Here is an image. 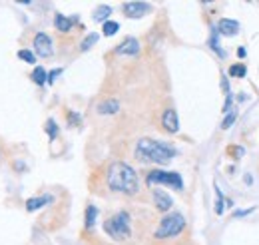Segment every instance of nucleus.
<instances>
[{"mask_svg": "<svg viewBox=\"0 0 259 245\" xmlns=\"http://www.w3.org/2000/svg\"><path fill=\"white\" fill-rule=\"evenodd\" d=\"M237 120V112H229L226 118H224V122H222V130H229L233 124Z\"/></svg>", "mask_w": 259, "mask_h": 245, "instance_id": "393cba45", "label": "nucleus"}, {"mask_svg": "<svg viewBox=\"0 0 259 245\" xmlns=\"http://www.w3.org/2000/svg\"><path fill=\"white\" fill-rule=\"evenodd\" d=\"M118 112H120V102L114 100V98L104 100V102L98 104V114H102V116H114Z\"/></svg>", "mask_w": 259, "mask_h": 245, "instance_id": "4468645a", "label": "nucleus"}, {"mask_svg": "<svg viewBox=\"0 0 259 245\" xmlns=\"http://www.w3.org/2000/svg\"><path fill=\"white\" fill-rule=\"evenodd\" d=\"M255 212V208H249V210H239V212H233V219L235 217H245V215H251Z\"/></svg>", "mask_w": 259, "mask_h": 245, "instance_id": "bb28decb", "label": "nucleus"}, {"mask_svg": "<svg viewBox=\"0 0 259 245\" xmlns=\"http://www.w3.org/2000/svg\"><path fill=\"white\" fill-rule=\"evenodd\" d=\"M231 152L235 153V155H233V157H241V155H243V153H245V150H243V148H241V146H233V148H231Z\"/></svg>", "mask_w": 259, "mask_h": 245, "instance_id": "7c9ffc66", "label": "nucleus"}, {"mask_svg": "<svg viewBox=\"0 0 259 245\" xmlns=\"http://www.w3.org/2000/svg\"><path fill=\"white\" fill-rule=\"evenodd\" d=\"M98 38H100V34H96V32H92V34H88L84 40H82V44H80V50L82 52H86V50H90L94 44L98 42Z\"/></svg>", "mask_w": 259, "mask_h": 245, "instance_id": "4be33fe9", "label": "nucleus"}, {"mask_svg": "<svg viewBox=\"0 0 259 245\" xmlns=\"http://www.w3.org/2000/svg\"><path fill=\"white\" fill-rule=\"evenodd\" d=\"M54 201V197L52 195H38V197H30V199H26V212H38V210H42L46 203H52Z\"/></svg>", "mask_w": 259, "mask_h": 245, "instance_id": "ddd939ff", "label": "nucleus"}, {"mask_svg": "<svg viewBox=\"0 0 259 245\" xmlns=\"http://www.w3.org/2000/svg\"><path fill=\"white\" fill-rule=\"evenodd\" d=\"M110 14H112V8L108 6V4H102V6H98L96 10H94V14H92V18L96 20V22H108V18H110Z\"/></svg>", "mask_w": 259, "mask_h": 245, "instance_id": "dca6fc26", "label": "nucleus"}, {"mask_svg": "<svg viewBox=\"0 0 259 245\" xmlns=\"http://www.w3.org/2000/svg\"><path fill=\"white\" fill-rule=\"evenodd\" d=\"M60 74H62V68H54V70H50V72H48V84H54V80H56Z\"/></svg>", "mask_w": 259, "mask_h": 245, "instance_id": "a878e982", "label": "nucleus"}, {"mask_svg": "<svg viewBox=\"0 0 259 245\" xmlns=\"http://www.w3.org/2000/svg\"><path fill=\"white\" fill-rule=\"evenodd\" d=\"M222 88H224V94H226V96L231 94V90H229V82H227L226 76H222Z\"/></svg>", "mask_w": 259, "mask_h": 245, "instance_id": "c756f323", "label": "nucleus"}, {"mask_svg": "<svg viewBox=\"0 0 259 245\" xmlns=\"http://www.w3.org/2000/svg\"><path fill=\"white\" fill-rule=\"evenodd\" d=\"M184 229H186V217L178 214V212H174V214L163 215L154 237L156 239H171V237H178Z\"/></svg>", "mask_w": 259, "mask_h": 245, "instance_id": "7ed1b4c3", "label": "nucleus"}, {"mask_svg": "<svg viewBox=\"0 0 259 245\" xmlns=\"http://www.w3.org/2000/svg\"><path fill=\"white\" fill-rule=\"evenodd\" d=\"M30 78H32L34 84H38V86L48 84V72H46L42 66H36V68H34L32 74H30Z\"/></svg>", "mask_w": 259, "mask_h": 245, "instance_id": "2eb2a0df", "label": "nucleus"}, {"mask_svg": "<svg viewBox=\"0 0 259 245\" xmlns=\"http://www.w3.org/2000/svg\"><path fill=\"white\" fill-rule=\"evenodd\" d=\"M74 22H78L76 16H64L62 12H56L54 14V26H56V30L62 32V34L72 30L74 28Z\"/></svg>", "mask_w": 259, "mask_h": 245, "instance_id": "9b49d317", "label": "nucleus"}, {"mask_svg": "<svg viewBox=\"0 0 259 245\" xmlns=\"http://www.w3.org/2000/svg\"><path fill=\"white\" fill-rule=\"evenodd\" d=\"M122 12H124V16H128V18H142V16H146L148 12H152V4L140 2V0L126 2V4L122 6Z\"/></svg>", "mask_w": 259, "mask_h": 245, "instance_id": "0eeeda50", "label": "nucleus"}, {"mask_svg": "<svg viewBox=\"0 0 259 245\" xmlns=\"http://www.w3.org/2000/svg\"><path fill=\"white\" fill-rule=\"evenodd\" d=\"M68 122L72 124V126L80 124V114H76V112H68Z\"/></svg>", "mask_w": 259, "mask_h": 245, "instance_id": "cd10ccee", "label": "nucleus"}, {"mask_svg": "<svg viewBox=\"0 0 259 245\" xmlns=\"http://www.w3.org/2000/svg\"><path fill=\"white\" fill-rule=\"evenodd\" d=\"M96 219H98V208L94 203H90L88 208H86V219H84V223H86V229H94V225H96Z\"/></svg>", "mask_w": 259, "mask_h": 245, "instance_id": "f3484780", "label": "nucleus"}, {"mask_svg": "<svg viewBox=\"0 0 259 245\" xmlns=\"http://www.w3.org/2000/svg\"><path fill=\"white\" fill-rule=\"evenodd\" d=\"M245 54H247L245 48H237V56H239V58H245Z\"/></svg>", "mask_w": 259, "mask_h": 245, "instance_id": "473e14b6", "label": "nucleus"}, {"mask_svg": "<svg viewBox=\"0 0 259 245\" xmlns=\"http://www.w3.org/2000/svg\"><path fill=\"white\" fill-rule=\"evenodd\" d=\"M209 48L220 56V58H226V50L220 46V40H218V30H215V26L211 28V38H209Z\"/></svg>", "mask_w": 259, "mask_h": 245, "instance_id": "a211bd4d", "label": "nucleus"}, {"mask_svg": "<svg viewBox=\"0 0 259 245\" xmlns=\"http://www.w3.org/2000/svg\"><path fill=\"white\" fill-rule=\"evenodd\" d=\"M231 104H233V96L229 94V96H226V104H224V112H226V114H229V110H231Z\"/></svg>", "mask_w": 259, "mask_h": 245, "instance_id": "c85d7f7f", "label": "nucleus"}, {"mask_svg": "<svg viewBox=\"0 0 259 245\" xmlns=\"http://www.w3.org/2000/svg\"><path fill=\"white\" fill-rule=\"evenodd\" d=\"M106 182H108V187L112 191H118V193H124V195H136L140 191L138 172L126 161H114L108 168Z\"/></svg>", "mask_w": 259, "mask_h": 245, "instance_id": "f257e3e1", "label": "nucleus"}, {"mask_svg": "<svg viewBox=\"0 0 259 245\" xmlns=\"http://www.w3.org/2000/svg\"><path fill=\"white\" fill-rule=\"evenodd\" d=\"M118 56H138L140 54V40H136V38H126L122 44H118L116 46V50H114Z\"/></svg>", "mask_w": 259, "mask_h": 245, "instance_id": "6e6552de", "label": "nucleus"}, {"mask_svg": "<svg viewBox=\"0 0 259 245\" xmlns=\"http://www.w3.org/2000/svg\"><path fill=\"white\" fill-rule=\"evenodd\" d=\"M34 44V54H38L40 58H50L54 54V44L52 38L46 32H38L32 40Z\"/></svg>", "mask_w": 259, "mask_h": 245, "instance_id": "423d86ee", "label": "nucleus"}, {"mask_svg": "<svg viewBox=\"0 0 259 245\" xmlns=\"http://www.w3.org/2000/svg\"><path fill=\"white\" fill-rule=\"evenodd\" d=\"M18 58L24 60L26 64H36V54H34L32 50H26V48H20L18 50Z\"/></svg>", "mask_w": 259, "mask_h": 245, "instance_id": "b1692460", "label": "nucleus"}, {"mask_svg": "<svg viewBox=\"0 0 259 245\" xmlns=\"http://www.w3.org/2000/svg\"><path fill=\"white\" fill-rule=\"evenodd\" d=\"M176 150L167 144H163L160 140H152V138H142L136 144V157L140 161L146 164H158V166H165L174 159Z\"/></svg>", "mask_w": 259, "mask_h": 245, "instance_id": "f03ea898", "label": "nucleus"}, {"mask_svg": "<svg viewBox=\"0 0 259 245\" xmlns=\"http://www.w3.org/2000/svg\"><path fill=\"white\" fill-rule=\"evenodd\" d=\"M213 187H215V214L224 215V210H226V197H224V193H222V189H220L218 185H213Z\"/></svg>", "mask_w": 259, "mask_h": 245, "instance_id": "aec40b11", "label": "nucleus"}, {"mask_svg": "<svg viewBox=\"0 0 259 245\" xmlns=\"http://www.w3.org/2000/svg\"><path fill=\"white\" fill-rule=\"evenodd\" d=\"M118 30H120V24H118V22H114V20H108V22H104V24H102V34H104L106 38H110V36L118 34Z\"/></svg>", "mask_w": 259, "mask_h": 245, "instance_id": "412c9836", "label": "nucleus"}, {"mask_svg": "<svg viewBox=\"0 0 259 245\" xmlns=\"http://www.w3.org/2000/svg\"><path fill=\"white\" fill-rule=\"evenodd\" d=\"M104 231L116 239V241H124L132 235V227H130V214L128 212H118L112 215L110 219L104 221Z\"/></svg>", "mask_w": 259, "mask_h": 245, "instance_id": "20e7f679", "label": "nucleus"}, {"mask_svg": "<svg viewBox=\"0 0 259 245\" xmlns=\"http://www.w3.org/2000/svg\"><path fill=\"white\" fill-rule=\"evenodd\" d=\"M215 30H218V34H222V36H235L239 32V22L237 20H231V18H222L218 22Z\"/></svg>", "mask_w": 259, "mask_h": 245, "instance_id": "f8f14e48", "label": "nucleus"}, {"mask_svg": "<svg viewBox=\"0 0 259 245\" xmlns=\"http://www.w3.org/2000/svg\"><path fill=\"white\" fill-rule=\"evenodd\" d=\"M152 197H154V206H156V210L158 212H169L171 210V206H174V199L163 191V189H154L152 191Z\"/></svg>", "mask_w": 259, "mask_h": 245, "instance_id": "9d476101", "label": "nucleus"}, {"mask_svg": "<svg viewBox=\"0 0 259 245\" xmlns=\"http://www.w3.org/2000/svg\"><path fill=\"white\" fill-rule=\"evenodd\" d=\"M227 76H231V78H245L247 76V66L245 64H231L229 66V70H227Z\"/></svg>", "mask_w": 259, "mask_h": 245, "instance_id": "6ab92c4d", "label": "nucleus"}, {"mask_svg": "<svg viewBox=\"0 0 259 245\" xmlns=\"http://www.w3.org/2000/svg\"><path fill=\"white\" fill-rule=\"evenodd\" d=\"M146 184L150 185V187H154V185H169V187H174V189H178V191L184 189V180H182V176H180L178 172L154 170V172H150V174L146 176Z\"/></svg>", "mask_w": 259, "mask_h": 245, "instance_id": "39448f33", "label": "nucleus"}, {"mask_svg": "<svg viewBox=\"0 0 259 245\" xmlns=\"http://www.w3.org/2000/svg\"><path fill=\"white\" fill-rule=\"evenodd\" d=\"M44 128H46V134H48V138H50V140H56V138H58L60 130H58V124L54 122L52 118H50V120H46V126H44Z\"/></svg>", "mask_w": 259, "mask_h": 245, "instance_id": "5701e85b", "label": "nucleus"}, {"mask_svg": "<svg viewBox=\"0 0 259 245\" xmlns=\"http://www.w3.org/2000/svg\"><path fill=\"white\" fill-rule=\"evenodd\" d=\"M162 126L167 134H178V130H180V118H178V112L174 108H167L163 112Z\"/></svg>", "mask_w": 259, "mask_h": 245, "instance_id": "1a4fd4ad", "label": "nucleus"}, {"mask_svg": "<svg viewBox=\"0 0 259 245\" xmlns=\"http://www.w3.org/2000/svg\"><path fill=\"white\" fill-rule=\"evenodd\" d=\"M243 182H245L247 185H251V184H253V178H251L249 174H245V176H243Z\"/></svg>", "mask_w": 259, "mask_h": 245, "instance_id": "2f4dec72", "label": "nucleus"}]
</instances>
